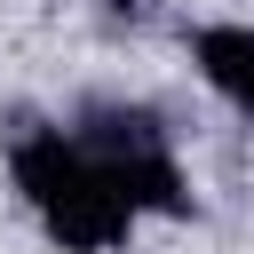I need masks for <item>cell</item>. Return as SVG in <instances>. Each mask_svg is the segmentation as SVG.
Wrapping results in <instances>:
<instances>
[{
  "label": "cell",
  "mask_w": 254,
  "mask_h": 254,
  "mask_svg": "<svg viewBox=\"0 0 254 254\" xmlns=\"http://www.w3.org/2000/svg\"><path fill=\"white\" fill-rule=\"evenodd\" d=\"M8 175L24 190V206L40 214V230L64 254H111L127 246V230L143 222L135 198L111 183V167L71 135V127H24L8 143Z\"/></svg>",
  "instance_id": "cell-1"
},
{
  "label": "cell",
  "mask_w": 254,
  "mask_h": 254,
  "mask_svg": "<svg viewBox=\"0 0 254 254\" xmlns=\"http://www.w3.org/2000/svg\"><path fill=\"white\" fill-rule=\"evenodd\" d=\"M71 135L111 167V183L135 198V214H183L190 206V183H183V159H175V135L159 127V111L143 103H119V95H95Z\"/></svg>",
  "instance_id": "cell-2"
},
{
  "label": "cell",
  "mask_w": 254,
  "mask_h": 254,
  "mask_svg": "<svg viewBox=\"0 0 254 254\" xmlns=\"http://www.w3.org/2000/svg\"><path fill=\"white\" fill-rule=\"evenodd\" d=\"M190 56H198V79H206L230 111L254 119V24H206V32L190 40Z\"/></svg>",
  "instance_id": "cell-3"
},
{
  "label": "cell",
  "mask_w": 254,
  "mask_h": 254,
  "mask_svg": "<svg viewBox=\"0 0 254 254\" xmlns=\"http://www.w3.org/2000/svg\"><path fill=\"white\" fill-rule=\"evenodd\" d=\"M103 16H111V24H151L159 0H103Z\"/></svg>",
  "instance_id": "cell-4"
}]
</instances>
